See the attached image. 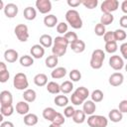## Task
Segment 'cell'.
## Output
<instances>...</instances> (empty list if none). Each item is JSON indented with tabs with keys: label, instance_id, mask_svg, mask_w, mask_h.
<instances>
[{
	"label": "cell",
	"instance_id": "25",
	"mask_svg": "<svg viewBox=\"0 0 127 127\" xmlns=\"http://www.w3.org/2000/svg\"><path fill=\"white\" fill-rule=\"evenodd\" d=\"M57 111L53 108V107H46L44 110H43V117L46 119V120H48V121H53L54 120V118L56 117V115H57Z\"/></svg>",
	"mask_w": 127,
	"mask_h": 127
},
{
	"label": "cell",
	"instance_id": "43",
	"mask_svg": "<svg viewBox=\"0 0 127 127\" xmlns=\"http://www.w3.org/2000/svg\"><path fill=\"white\" fill-rule=\"evenodd\" d=\"M82 5L85 8L91 10L96 8V6L98 5V0H82Z\"/></svg>",
	"mask_w": 127,
	"mask_h": 127
},
{
	"label": "cell",
	"instance_id": "13",
	"mask_svg": "<svg viewBox=\"0 0 127 127\" xmlns=\"http://www.w3.org/2000/svg\"><path fill=\"white\" fill-rule=\"evenodd\" d=\"M19 58V54L16 50H13V49H8L5 51L4 53V59L7 63H10V64H13L15 63Z\"/></svg>",
	"mask_w": 127,
	"mask_h": 127
},
{
	"label": "cell",
	"instance_id": "41",
	"mask_svg": "<svg viewBox=\"0 0 127 127\" xmlns=\"http://www.w3.org/2000/svg\"><path fill=\"white\" fill-rule=\"evenodd\" d=\"M94 33H95V35H96V36H98V37L104 36V34L106 33L105 26H104V25H102V24L99 22V23H98V24H96V25H95V27H94Z\"/></svg>",
	"mask_w": 127,
	"mask_h": 127
},
{
	"label": "cell",
	"instance_id": "19",
	"mask_svg": "<svg viewBox=\"0 0 127 127\" xmlns=\"http://www.w3.org/2000/svg\"><path fill=\"white\" fill-rule=\"evenodd\" d=\"M65 74H66V69H65V67H64V66H58V67L54 68L53 71L51 72V76H52L54 79L63 78L64 76H65Z\"/></svg>",
	"mask_w": 127,
	"mask_h": 127
},
{
	"label": "cell",
	"instance_id": "14",
	"mask_svg": "<svg viewBox=\"0 0 127 127\" xmlns=\"http://www.w3.org/2000/svg\"><path fill=\"white\" fill-rule=\"evenodd\" d=\"M15 109H16V112L18 113V114H20V115H27L28 113H29V111H30V105H29V103L27 102V101H19L17 104H16V107H15Z\"/></svg>",
	"mask_w": 127,
	"mask_h": 127
},
{
	"label": "cell",
	"instance_id": "35",
	"mask_svg": "<svg viewBox=\"0 0 127 127\" xmlns=\"http://www.w3.org/2000/svg\"><path fill=\"white\" fill-rule=\"evenodd\" d=\"M90 96H91V100H92L93 102L97 103V102H100V101L103 100L104 94H103V92H102L100 89H95V90H93V91L91 92Z\"/></svg>",
	"mask_w": 127,
	"mask_h": 127
},
{
	"label": "cell",
	"instance_id": "24",
	"mask_svg": "<svg viewBox=\"0 0 127 127\" xmlns=\"http://www.w3.org/2000/svg\"><path fill=\"white\" fill-rule=\"evenodd\" d=\"M34 83L37 86H45L48 84V76L45 73H38L34 76Z\"/></svg>",
	"mask_w": 127,
	"mask_h": 127
},
{
	"label": "cell",
	"instance_id": "34",
	"mask_svg": "<svg viewBox=\"0 0 127 127\" xmlns=\"http://www.w3.org/2000/svg\"><path fill=\"white\" fill-rule=\"evenodd\" d=\"M72 89H73V84H72V81L70 80H64L61 84V92H63L64 94L70 93Z\"/></svg>",
	"mask_w": 127,
	"mask_h": 127
},
{
	"label": "cell",
	"instance_id": "11",
	"mask_svg": "<svg viewBox=\"0 0 127 127\" xmlns=\"http://www.w3.org/2000/svg\"><path fill=\"white\" fill-rule=\"evenodd\" d=\"M30 54L34 59H42L45 55V48L40 44H36L30 49Z\"/></svg>",
	"mask_w": 127,
	"mask_h": 127
},
{
	"label": "cell",
	"instance_id": "3",
	"mask_svg": "<svg viewBox=\"0 0 127 127\" xmlns=\"http://www.w3.org/2000/svg\"><path fill=\"white\" fill-rule=\"evenodd\" d=\"M13 85L18 90H26L29 86V81L27 75L23 72H18L13 78Z\"/></svg>",
	"mask_w": 127,
	"mask_h": 127
},
{
	"label": "cell",
	"instance_id": "32",
	"mask_svg": "<svg viewBox=\"0 0 127 127\" xmlns=\"http://www.w3.org/2000/svg\"><path fill=\"white\" fill-rule=\"evenodd\" d=\"M54 102L59 107H66L68 104V98L65 95H57L54 99Z\"/></svg>",
	"mask_w": 127,
	"mask_h": 127
},
{
	"label": "cell",
	"instance_id": "42",
	"mask_svg": "<svg viewBox=\"0 0 127 127\" xmlns=\"http://www.w3.org/2000/svg\"><path fill=\"white\" fill-rule=\"evenodd\" d=\"M54 45H60V46L67 47L69 45V43L64 36H58L54 39Z\"/></svg>",
	"mask_w": 127,
	"mask_h": 127
},
{
	"label": "cell",
	"instance_id": "26",
	"mask_svg": "<svg viewBox=\"0 0 127 127\" xmlns=\"http://www.w3.org/2000/svg\"><path fill=\"white\" fill-rule=\"evenodd\" d=\"M39 119L38 116L34 113H28L27 115L24 116V123L27 126H35L38 123Z\"/></svg>",
	"mask_w": 127,
	"mask_h": 127
},
{
	"label": "cell",
	"instance_id": "50",
	"mask_svg": "<svg viewBox=\"0 0 127 127\" xmlns=\"http://www.w3.org/2000/svg\"><path fill=\"white\" fill-rule=\"evenodd\" d=\"M118 109L122 113H127V99H123V100L120 101Z\"/></svg>",
	"mask_w": 127,
	"mask_h": 127
},
{
	"label": "cell",
	"instance_id": "23",
	"mask_svg": "<svg viewBox=\"0 0 127 127\" xmlns=\"http://www.w3.org/2000/svg\"><path fill=\"white\" fill-rule=\"evenodd\" d=\"M39 41H40V45H42L44 48H50V47H53V45H54L53 38L50 35H48V34L42 35L40 37Z\"/></svg>",
	"mask_w": 127,
	"mask_h": 127
},
{
	"label": "cell",
	"instance_id": "46",
	"mask_svg": "<svg viewBox=\"0 0 127 127\" xmlns=\"http://www.w3.org/2000/svg\"><path fill=\"white\" fill-rule=\"evenodd\" d=\"M64 37L68 41V43H69V44H71V43H73V42H75V41H77V40H78L77 34H76L75 32H72V31L67 32Z\"/></svg>",
	"mask_w": 127,
	"mask_h": 127
},
{
	"label": "cell",
	"instance_id": "38",
	"mask_svg": "<svg viewBox=\"0 0 127 127\" xmlns=\"http://www.w3.org/2000/svg\"><path fill=\"white\" fill-rule=\"evenodd\" d=\"M113 33H114V39H115L116 42L124 41L126 39V37H127V34L123 29H116Z\"/></svg>",
	"mask_w": 127,
	"mask_h": 127
},
{
	"label": "cell",
	"instance_id": "6",
	"mask_svg": "<svg viewBox=\"0 0 127 127\" xmlns=\"http://www.w3.org/2000/svg\"><path fill=\"white\" fill-rule=\"evenodd\" d=\"M14 33L20 42H27L29 39V29L25 24H19L15 27Z\"/></svg>",
	"mask_w": 127,
	"mask_h": 127
},
{
	"label": "cell",
	"instance_id": "5",
	"mask_svg": "<svg viewBox=\"0 0 127 127\" xmlns=\"http://www.w3.org/2000/svg\"><path fill=\"white\" fill-rule=\"evenodd\" d=\"M119 7V2L117 0H105L100 5V10L103 14H112Z\"/></svg>",
	"mask_w": 127,
	"mask_h": 127
},
{
	"label": "cell",
	"instance_id": "55",
	"mask_svg": "<svg viewBox=\"0 0 127 127\" xmlns=\"http://www.w3.org/2000/svg\"><path fill=\"white\" fill-rule=\"evenodd\" d=\"M121 10H122L123 13H125L127 15V0H124L121 3Z\"/></svg>",
	"mask_w": 127,
	"mask_h": 127
},
{
	"label": "cell",
	"instance_id": "4",
	"mask_svg": "<svg viewBox=\"0 0 127 127\" xmlns=\"http://www.w3.org/2000/svg\"><path fill=\"white\" fill-rule=\"evenodd\" d=\"M87 125L89 127H107L108 119L102 115H90L87 118Z\"/></svg>",
	"mask_w": 127,
	"mask_h": 127
},
{
	"label": "cell",
	"instance_id": "12",
	"mask_svg": "<svg viewBox=\"0 0 127 127\" xmlns=\"http://www.w3.org/2000/svg\"><path fill=\"white\" fill-rule=\"evenodd\" d=\"M109 84L112 86H119L123 83L124 81V75L121 72H114L109 76Z\"/></svg>",
	"mask_w": 127,
	"mask_h": 127
},
{
	"label": "cell",
	"instance_id": "29",
	"mask_svg": "<svg viewBox=\"0 0 127 127\" xmlns=\"http://www.w3.org/2000/svg\"><path fill=\"white\" fill-rule=\"evenodd\" d=\"M66 50H67V47H64V46H60V45H53L52 53H53V55H55L59 58V57L64 56L66 53Z\"/></svg>",
	"mask_w": 127,
	"mask_h": 127
},
{
	"label": "cell",
	"instance_id": "2",
	"mask_svg": "<svg viewBox=\"0 0 127 127\" xmlns=\"http://www.w3.org/2000/svg\"><path fill=\"white\" fill-rule=\"evenodd\" d=\"M104 60H105V53L100 49H96L91 54L89 64L93 69H99L101 68Z\"/></svg>",
	"mask_w": 127,
	"mask_h": 127
},
{
	"label": "cell",
	"instance_id": "33",
	"mask_svg": "<svg viewBox=\"0 0 127 127\" xmlns=\"http://www.w3.org/2000/svg\"><path fill=\"white\" fill-rule=\"evenodd\" d=\"M58 63H59V58L57 56H55V55L48 56V58L45 61L46 66L49 67V68H56Z\"/></svg>",
	"mask_w": 127,
	"mask_h": 127
},
{
	"label": "cell",
	"instance_id": "20",
	"mask_svg": "<svg viewBox=\"0 0 127 127\" xmlns=\"http://www.w3.org/2000/svg\"><path fill=\"white\" fill-rule=\"evenodd\" d=\"M10 77V73L7 69V66H6V64L1 62L0 63V82L4 83L6 82Z\"/></svg>",
	"mask_w": 127,
	"mask_h": 127
},
{
	"label": "cell",
	"instance_id": "47",
	"mask_svg": "<svg viewBox=\"0 0 127 127\" xmlns=\"http://www.w3.org/2000/svg\"><path fill=\"white\" fill-rule=\"evenodd\" d=\"M74 112H75V109H74L72 106H66V107L64 109V117H66V118H72Z\"/></svg>",
	"mask_w": 127,
	"mask_h": 127
},
{
	"label": "cell",
	"instance_id": "16",
	"mask_svg": "<svg viewBox=\"0 0 127 127\" xmlns=\"http://www.w3.org/2000/svg\"><path fill=\"white\" fill-rule=\"evenodd\" d=\"M123 118V113L119 111V109H111L108 113V119L114 123H117V122H120Z\"/></svg>",
	"mask_w": 127,
	"mask_h": 127
},
{
	"label": "cell",
	"instance_id": "9",
	"mask_svg": "<svg viewBox=\"0 0 127 127\" xmlns=\"http://www.w3.org/2000/svg\"><path fill=\"white\" fill-rule=\"evenodd\" d=\"M12 103H13L12 93L8 90H2L0 93V105L8 106V105H12Z\"/></svg>",
	"mask_w": 127,
	"mask_h": 127
},
{
	"label": "cell",
	"instance_id": "45",
	"mask_svg": "<svg viewBox=\"0 0 127 127\" xmlns=\"http://www.w3.org/2000/svg\"><path fill=\"white\" fill-rule=\"evenodd\" d=\"M64 122H65L64 115V114H62V113H60V112H58V113H57L56 117H55V118H54V120L52 121V123H54V124H56V125H60V126H62Z\"/></svg>",
	"mask_w": 127,
	"mask_h": 127
},
{
	"label": "cell",
	"instance_id": "7",
	"mask_svg": "<svg viewBox=\"0 0 127 127\" xmlns=\"http://www.w3.org/2000/svg\"><path fill=\"white\" fill-rule=\"evenodd\" d=\"M35 5L41 14H48L52 10V2L50 0H37Z\"/></svg>",
	"mask_w": 127,
	"mask_h": 127
},
{
	"label": "cell",
	"instance_id": "17",
	"mask_svg": "<svg viewBox=\"0 0 127 127\" xmlns=\"http://www.w3.org/2000/svg\"><path fill=\"white\" fill-rule=\"evenodd\" d=\"M69 46H70V49L76 54H80L85 50V43L82 40H79V39L77 41L69 44Z\"/></svg>",
	"mask_w": 127,
	"mask_h": 127
},
{
	"label": "cell",
	"instance_id": "52",
	"mask_svg": "<svg viewBox=\"0 0 127 127\" xmlns=\"http://www.w3.org/2000/svg\"><path fill=\"white\" fill-rule=\"evenodd\" d=\"M67 5L71 8H76L77 6H79L80 4H82L81 0H67Z\"/></svg>",
	"mask_w": 127,
	"mask_h": 127
},
{
	"label": "cell",
	"instance_id": "53",
	"mask_svg": "<svg viewBox=\"0 0 127 127\" xmlns=\"http://www.w3.org/2000/svg\"><path fill=\"white\" fill-rule=\"evenodd\" d=\"M119 24H120V26H121L122 28L127 29V15H124V16H122V17L120 18Z\"/></svg>",
	"mask_w": 127,
	"mask_h": 127
},
{
	"label": "cell",
	"instance_id": "49",
	"mask_svg": "<svg viewBox=\"0 0 127 127\" xmlns=\"http://www.w3.org/2000/svg\"><path fill=\"white\" fill-rule=\"evenodd\" d=\"M103 40L105 43H108V42H113L115 41L114 39V33L112 31H109V32H106L103 36Z\"/></svg>",
	"mask_w": 127,
	"mask_h": 127
},
{
	"label": "cell",
	"instance_id": "36",
	"mask_svg": "<svg viewBox=\"0 0 127 127\" xmlns=\"http://www.w3.org/2000/svg\"><path fill=\"white\" fill-rule=\"evenodd\" d=\"M104 49H105V52L108 53V54H114V53H116V51L118 50L117 42H116V41H113V42L105 43Z\"/></svg>",
	"mask_w": 127,
	"mask_h": 127
},
{
	"label": "cell",
	"instance_id": "8",
	"mask_svg": "<svg viewBox=\"0 0 127 127\" xmlns=\"http://www.w3.org/2000/svg\"><path fill=\"white\" fill-rule=\"evenodd\" d=\"M109 65L114 70H120V69H122L125 66L123 59L120 56H117V55H113V56L110 57V59H109Z\"/></svg>",
	"mask_w": 127,
	"mask_h": 127
},
{
	"label": "cell",
	"instance_id": "28",
	"mask_svg": "<svg viewBox=\"0 0 127 127\" xmlns=\"http://www.w3.org/2000/svg\"><path fill=\"white\" fill-rule=\"evenodd\" d=\"M74 93L83 101H85L87 99V97L89 96V90L84 87V86H79L74 90Z\"/></svg>",
	"mask_w": 127,
	"mask_h": 127
},
{
	"label": "cell",
	"instance_id": "48",
	"mask_svg": "<svg viewBox=\"0 0 127 127\" xmlns=\"http://www.w3.org/2000/svg\"><path fill=\"white\" fill-rule=\"evenodd\" d=\"M70 101H71V103L72 104H74V105H80V104H83V100H81L74 92L71 94V96H70Z\"/></svg>",
	"mask_w": 127,
	"mask_h": 127
},
{
	"label": "cell",
	"instance_id": "22",
	"mask_svg": "<svg viewBox=\"0 0 127 127\" xmlns=\"http://www.w3.org/2000/svg\"><path fill=\"white\" fill-rule=\"evenodd\" d=\"M23 16L26 20L28 21H32L34 20L36 17H37V11L35 8L31 7V6H28L24 9V12H23Z\"/></svg>",
	"mask_w": 127,
	"mask_h": 127
},
{
	"label": "cell",
	"instance_id": "1",
	"mask_svg": "<svg viewBox=\"0 0 127 127\" xmlns=\"http://www.w3.org/2000/svg\"><path fill=\"white\" fill-rule=\"evenodd\" d=\"M65 20L67 24L73 29H80L82 27V19L79 13L74 9H69L65 13Z\"/></svg>",
	"mask_w": 127,
	"mask_h": 127
},
{
	"label": "cell",
	"instance_id": "57",
	"mask_svg": "<svg viewBox=\"0 0 127 127\" xmlns=\"http://www.w3.org/2000/svg\"><path fill=\"white\" fill-rule=\"evenodd\" d=\"M49 127H62V126H60V125H56V124H54V123H51Z\"/></svg>",
	"mask_w": 127,
	"mask_h": 127
},
{
	"label": "cell",
	"instance_id": "40",
	"mask_svg": "<svg viewBox=\"0 0 127 127\" xmlns=\"http://www.w3.org/2000/svg\"><path fill=\"white\" fill-rule=\"evenodd\" d=\"M0 112H1V115H3V116H7V117L11 116L14 113L13 104L8 105V106H0Z\"/></svg>",
	"mask_w": 127,
	"mask_h": 127
},
{
	"label": "cell",
	"instance_id": "58",
	"mask_svg": "<svg viewBox=\"0 0 127 127\" xmlns=\"http://www.w3.org/2000/svg\"><path fill=\"white\" fill-rule=\"evenodd\" d=\"M124 67H125V70H126V71H127V64H125V66H124Z\"/></svg>",
	"mask_w": 127,
	"mask_h": 127
},
{
	"label": "cell",
	"instance_id": "56",
	"mask_svg": "<svg viewBox=\"0 0 127 127\" xmlns=\"http://www.w3.org/2000/svg\"><path fill=\"white\" fill-rule=\"evenodd\" d=\"M4 8H5L4 3H3V1H2V0H0V9H3V10H4Z\"/></svg>",
	"mask_w": 127,
	"mask_h": 127
},
{
	"label": "cell",
	"instance_id": "51",
	"mask_svg": "<svg viewBox=\"0 0 127 127\" xmlns=\"http://www.w3.org/2000/svg\"><path fill=\"white\" fill-rule=\"evenodd\" d=\"M119 50H120V53H121L123 59L127 60V42H126V43H123V44L119 47Z\"/></svg>",
	"mask_w": 127,
	"mask_h": 127
},
{
	"label": "cell",
	"instance_id": "21",
	"mask_svg": "<svg viewBox=\"0 0 127 127\" xmlns=\"http://www.w3.org/2000/svg\"><path fill=\"white\" fill-rule=\"evenodd\" d=\"M23 98L28 103L34 102L36 100V98H37V93H36V91L34 89L28 88V89L24 90V92H23Z\"/></svg>",
	"mask_w": 127,
	"mask_h": 127
},
{
	"label": "cell",
	"instance_id": "15",
	"mask_svg": "<svg viewBox=\"0 0 127 127\" xmlns=\"http://www.w3.org/2000/svg\"><path fill=\"white\" fill-rule=\"evenodd\" d=\"M82 110L86 115H93V113L96 110L95 102H93L92 100H85L82 104Z\"/></svg>",
	"mask_w": 127,
	"mask_h": 127
},
{
	"label": "cell",
	"instance_id": "18",
	"mask_svg": "<svg viewBox=\"0 0 127 127\" xmlns=\"http://www.w3.org/2000/svg\"><path fill=\"white\" fill-rule=\"evenodd\" d=\"M44 24L48 28H54V27L58 26L59 23H58L57 16H55L53 14H49V15L45 16V18H44Z\"/></svg>",
	"mask_w": 127,
	"mask_h": 127
},
{
	"label": "cell",
	"instance_id": "54",
	"mask_svg": "<svg viewBox=\"0 0 127 127\" xmlns=\"http://www.w3.org/2000/svg\"><path fill=\"white\" fill-rule=\"evenodd\" d=\"M0 127H14V124L11 121H2Z\"/></svg>",
	"mask_w": 127,
	"mask_h": 127
},
{
	"label": "cell",
	"instance_id": "37",
	"mask_svg": "<svg viewBox=\"0 0 127 127\" xmlns=\"http://www.w3.org/2000/svg\"><path fill=\"white\" fill-rule=\"evenodd\" d=\"M113 21H114V16L112 14H102V16L100 17V23L104 26L110 25Z\"/></svg>",
	"mask_w": 127,
	"mask_h": 127
},
{
	"label": "cell",
	"instance_id": "10",
	"mask_svg": "<svg viewBox=\"0 0 127 127\" xmlns=\"http://www.w3.org/2000/svg\"><path fill=\"white\" fill-rule=\"evenodd\" d=\"M4 14L7 18H14L17 16L18 14V6L14 3H8L5 5V8H4Z\"/></svg>",
	"mask_w": 127,
	"mask_h": 127
},
{
	"label": "cell",
	"instance_id": "44",
	"mask_svg": "<svg viewBox=\"0 0 127 127\" xmlns=\"http://www.w3.org/2000/svg\"><path fill=\"white\" fill-rule=\"evenodd\" d=\"M67 29H68L67 24H66V23H64V22H61V23H59V24H58V26H57V32H58L59 34L64 35V36L68 32V31H67Z\"/></svg>",
	"mask_w": 127,
	"mask_h": 127
},
{
	"label": "cell",
	"instance_id": "39",
	"mask_svg": "<svg viewBox=\"0 0 127 127\" xmlns=\"http://www.w3.org/2000/svg\"><path fill=\"white\" fill-rule=\"evenodd\" d=\"M68 76H69L70 81H74V82H76V81L80 80V78H81V72H80L78 69L74 68V69H71V70L69 71Z\"/></svg>",
	"mask_w": 127,
	"mask_h": 127
},
{
	"label": "cell",
	"instance_id": "30",
	"mask_svg": "<svg viewBox=\"0 0 127 127\" xmlns=\"http://www.w3.org/2000/svg\"><path fill=\"white\" fill-rule=\"evenodd\" d=\"M20 62V64L24 67H29L31 65H33L34 64V58L32 56H29V55H24L20 58L19 60Z\"/></svg>",
	"mask_w": 127,
	"mask_h": 127
},
{
	"label": "cell",
	"instance_id": "31",
	"mask_svg": "<svg viewBox=\"0 0 127 127\" xmlns=\"http://www.w3.org/2000/svg\"><path fill=\"white\" fill-rule=\"evenodd\" d=\"M47 90L51 94H58L61 92V84L57 83L56 81H50L47 84Z\"/></svg>",
	"mask_w": 127,
	"mask_h": 127
},
{
	"label": "cell",
	"instance_id": "27",
	"mask_svg": "<svg viewBox=\"0 0 127 127\" xmlns=\"http://www.w3.org/2000/svg\"><path fill=\"white\" fill-rule=\"evenodd\" d=\"M85 116H86V114L84 113L83 110L76 109L74 114H73V116H72V120L76 124H81V123H83L85 121Z\"/></svg>",
	"mask_w": 127,
	"mask_h": 127
}]
</instances>
